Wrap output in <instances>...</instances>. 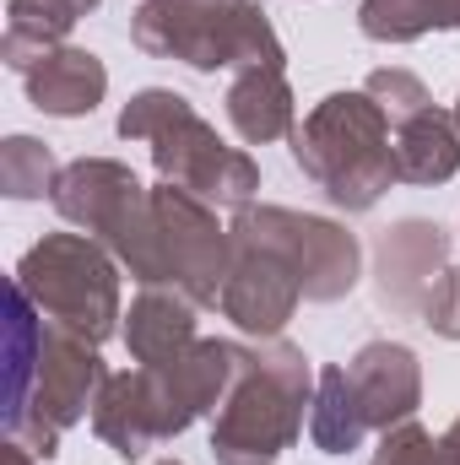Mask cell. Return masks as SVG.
I'll use <instances>...</instances> for the list:
<instances>
[{"label":"cell","instance_id":"obj_4","mask_svg":"<svg viewBox=\"0 0 460 465\" xmlns=\"http://www.w3.org/2000/svg\"><path fill=\"white\" fill-rule=\"evenodd\" d=\"M293 163L298 173L336 206V212H374L385 190L395 184V141H390V114L357 87L320 98L298 119Z\"/></svg>","mask_w":460,"mask_h":465},{"label":"cell","instance_id":"obj_1","mask_svg":"<svg viewBox=\"0 0 460 465\" xmlns=\"http://www.w3.org/2000/svg\"><path fill=\"white\" fill-rule=\"evenodd\" d=\"M233 379H238V341H195L163 368L109 373L93 406V433L119 460H146L157 444L179 439L195 417L217 411Z\"/></svg>","mask_w":460,"mask_h":465},{"label":"cell","instance_id":"obj_23","mask_svg":"<svg viewBox=\"0 0 460 465\" xmlns=\"http://www.w3.org/2000/svg\"><path fill=\"white\" fill-rule=\"evenodd\" d=\"M363 93L390 114V124H406L412 114H423V109H434V98H428V87L412 76V71H401V65H379L368 82H363Z\"/></svg>","mask_w":460,"mask_h":465},{"label":"cell","instance_id":"obj_26","mask_svg":"<svg viewBox=\"0 0 460 465\" xmlns=\"http://www.w3.org/2000/svg\"><path fill=\"white\" fill-rule=\"evenodd\" d=\"M428 465H460V417L434 439V455H428Z\"/></svg>","mask_w":460,"mask_h":465},{"label":"cell","instance_id":"obj_3","mask_svg":"<svg viewBox=\"0 0 460 465\" xmlns=\"http://www.w3.org/2000/svg\"><path fill=\"white\" fill-rule=\"evenodd\" d=\"M315 401V368L293 341L238 347V379L212 422L217 465H276L304 433Z\"/></svg>","mask_w":460,"mask_h":465},{"label":"cell","instance_id":"obj_21","mask_svg":"<svg viewBox=\"0 0 460 465\" xmlns=\"http://www.w3.org/2000/svg\"><path fill=\"white\" fill-rule=\"evenodd\" d=\"M357 27L374 44H417L423 33H439V27L460 33V0H363Z\"/></svg>","mask_w":460,"mask_h":465},{"label":"cell","instance_id":"obj_12","mask_svg":"<svg viewBox=\"0 0 460 465\" xmlns=\"http://www.w3.org/2000/svg\"><path fill=\"white\" fill-rule=\"evenodd\" d=\"M445 271H450V232L428 217H401L374 243V292L390 314H423Z\"/></svg>","mask_w":460,"mask_h":465},{"label":"cell","instance_id":"obj_5","mask_svg":"<svg viewBox=\"0 0 460 465\" xmlns=\"http://www.w3.org/2000/svg\"><path fill=\"white\" fill-rule=\"evenodd\" d=\"M130 38L152 60H179L190 71H249L282 65L287 49L260 11V0H141L130 16Z\"/></svg>","mask_w":460,"mask_h":465},{"label":"cell","instance_id":"obj_22","mask_svg":"<svg viewBox=\"0 0 460 465\" xmlns=\"http://www.w3.org/2000/svg\"><path fill=\"white\" fill-rule=\"evenodd\" d=\"M55 184H60L55 152L44 141H33V135H5V146H0V190L11 201H44V195H55Z\"/></svg>","mask_w":460,"mask_h":465},{"label":"cell","instance_id":"obj_11","mask_svg":"<svg viewBox=\"0 0 460 465\" xmlns=\"http://www.w3.org/2000/svg\"><path fill=\"white\" fill-rule=\"evenodd\" d=\"M217 303H223V314L244 336L276 341L287 331V320L298 314V303H304V282H298V271L287 265L282 249L233 232V265H228V282H223Z\"/></svg>","mask_w":460,"mask_h":465},{"label":"cell","instance_id":"obj_9","mask_svg":"<svg viewBox=\"0 0 460 465\" xmlns=\"http://www.w3.org/2000/svg\"><path fill=\"white\" fill-rule=\"evenodd\" d=\"M228 232H244V238H260V243L282 249L287 265L298 271L309 303H342L346 292L357 287V276H363V249H357V238H352L342 223L315 217V212L244 206V212H233Z\"/></svg>","mask_w":460,"mask_h":465},{"label":"cell","instance_id":"obj_27","mask_svg":"<svg viewBox=\"0 0 460 465\" xmlns=\"http://www.w3.org/2000/svg\"><path fill=\"white\" fill-rule=\"evenodd\" d=\"M0 460H5V465H38V455H33L27 444H16V439H5V450H0Z\"/></svg>","mask_w":460,"mask_h":465},{"label":"cell","instance_id":"obj_15","mask_svg":"<svg viewBox=\"0 0 460 465\" xmlns=\"http://www.w3.org/2000/svg\"><path fill=\"white\" fill-rule=\"evenodd\" d=\"M22 82H27V104L49 119H87L109 93L104 60L93 49H71V44L49 49Z\"/></svg>","mask_w":460,"mask_h":465},{"label":"cell","instance_id":"obj_2","mask_svg":"<svg viewBox=\"0 0 460 465\" xmlns=\"http://www.w3.org/2000/svg\"><path fill=\"white\" fill-rule=\"evenodd\" d=\"M119 135L125 141H146L152 168H157L163 184L190 190L206 206H228V212L255 206L260 163L249 152L228 146L206 119L195 114V104L185 93H174V87H141L119 109Z\"/></svg>","mask_w":460,"mask_h":465},{"label":"cell","instance_id":"obj_6","mask_svg":"<svg viewBox=\"0 0 460 465\" xmlns=\"http://www.w3.org/2000/svg\"><path fill=\"white\" fill-rule=\"evenodd\" d=\"M55 212L98 238L141 287H163V249H157V206L152 190L115 157H76L60 168Z\"/></svg>","mask_w":460,"mask_h":465},{"label":"cell","instance_id":"obj_18","mask_svg":"<svg viewBox=\"0 0 460 465\" xmlns=\"http://www.w3.org/2000/svg\"><path fill=\"white\" fill-rule=\"evenodd\" d=\"M368 417H363V401L346 379V362H325L315 373V401H309V439L320 455H357L363 439H368Z\"/></svg>","mask_w":460,"mask_h":465},{"label":"cell","instance_id":"obj_24","mask_svg":"<svg viewBox=\"0 0 460 465\" xmlns=\"http://www.w3.org/2000/svg\"><path fill=\"white\" fill-rule=\"evenodd\" d=\"M428 455H434V433L412 417V422L379 433V450H374L368 465H428Z\"/></svg>","mask_w":460,"mask_h":465},{"label":"cell","instance_id":"obj_13","mask_svg":"<svg viewBox=\"0 0 460 465\" xmlns=\"http://www.w3.org/2000/svg\"><path fill=\"white\" fill-rule=\"evenodd\" d=\"M346 379H352L374 433H390V428L412 422L417 406H423V362H417V351L406 341H368V347H357L352 362H346Z\"/></svg>","mask_w":460,"mask_h":465},{"label":"cell","instance_id":"obj_10","mask_svg":"<svg viewBox=\"0 0 460 465\" xmlns=\"http://www.w3.org/2000/svg\"><path fill=\"white\" fill-rule=\"evenodd\" d=\"M157 249H163V287L190 292L195 303H217L233 265V232L217 223V206H206L190 190L157 184Z\"/></svg>","mask_w":460,"mask_h":465},{"label":"cell","instance_id":"obj_29","mask_svg":"<svg viewBox=\"0 0 460 465\" xmlns=\"http://www.w3.org/2000/svg\"><path fill=\"white\" fill-rule=\"evenodd\" d=\"M455 119H460V98H455Z\"/></svg>","mask_w":460,"mask_h":465},{"label":"cell","instance_id":"obj_28","mask_svg":"<svg viewBox=\"0 0 460 465\" xmlns=\"http://www.w3.org/2000/svg\"><path fill=\"white\" fill-rule=\"evenodd\" d=\"M152 465H185V460H174V455H168V460H152Z\"/></svg>","mask_w":460,"mask_h":465},{"label":"cell","instance_id":"obj_17","mask_svg":"<svg viewBox=\"0 0 460 465\" xmlns=\"http://www.w3.org/2000/svg\"><path fill=\"white\" fill-rule=\"evenodd\" d=\"M460 173V119L455 109H423L395 124V179L445 184Z\"/></svg>","mask_w":460,"mask_h":465},{"label":"cell","instance_id":"obj_25","mask_svg":"<svg viewBox=\"0 0 460 465\" xmlns=\"http://www.w3.org/2000/svg\"><path fill=\"white\" fill-rule=\"evenodd\" d=\"M423 325H428L434 336H445V341H460V265H450V271L434 282V292H428V303H423Z\"/></svg>","mask_w":460,"mask_h":465},{"label":"cell","instance_id":"obj_8","mask_svg":"<svg viewBox=\"0 0 460 465\" xmlns=\"http://www.w3.org/2000/svg\"><path fill=\"white\" fill-rule=\"evenodd\" d=\"M109 384V368L98 357V341L65 331V325H49L44 336V357H38V379H33V395L27 406L5 422V439L27 444L38 460H55L60 455V433L76 428L98 395Z\"/></svg>","mask_w":460,"mask_h":465},{"label":"cell","instance_id":"obj_20","mask_svg":"<svg viewBox=\"0 0 460 465\" xmlns=\"http://www.w3.org/2000/svg\"><path fill=\"white\" fill-rule=\"evenodd\" d=\"M44 309L11 282V298H5V422L27 406L33 395V379H38V357H44Z\"/></svg>","mask_w":460,"mask_h":465},{"label":"cell","instance_id":"obj_16","mask_svg":"<svg viewBox=\"0 0 460 465\" xmlns=\"http://www.w3.org/2000/svg\"><path fill=\"white\" fill-rule=\"evenodd\" d=\"M223 109H228V124L238 130V141H249V146H265V141H282V135L298 130V104H293V87H287L282 65L233 71Z\"/></svg>","mask_w":460,"mask_h":465},{"label":"cell","instance_id":"obj_7","mask_svg":"<svg viewBox=\"0 0 460 465\" xmlns=\"http://www.w3.org/2000/svg\"><path fill=\"white\" fill-rule=\"evenodd\" d=\"M49 325H65L87 341H109L125 331V309H119V260L87 232H44L11 276Z\"/></svg>","mask_w":460,"mask_h":465},{"label":"cell","instance_id":"obj_14","mask_svg":"<svg viewBox=\"0 0 460 465\" xmlns=\"http://www.w3.org/2000/svg\"><path fill=\"white\" fill-rule=\"evenodd\" d=\"M195 298L179 292V287H141L130 314H125V347L141 368H163L174 362L179 351H190L201 336H195Z\"/></svg>","mask_w":460,"mask_h":465},{"label":"cell","instance_id":"obj_19","mask_svg":"<svg viewBox=\"0 0 460 465\" xmlns=\"http://www.w3.org/2000/svg\"><path fill=\"white\" fill-rule=\"evenodd\" d=\"M82 22V11L71 0H5V38H0V60L11 71H33L49 49L65 44V33Z\"/></svg>","mask_w":460,"mask_h":465}]
</instances>
